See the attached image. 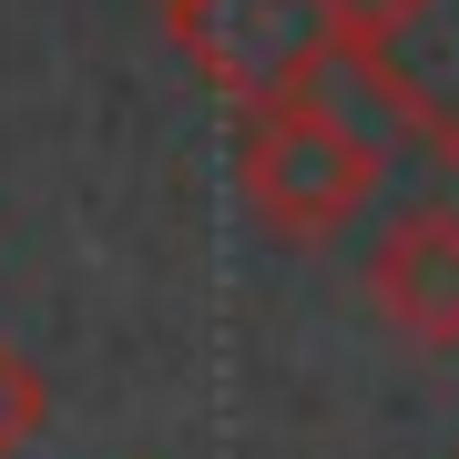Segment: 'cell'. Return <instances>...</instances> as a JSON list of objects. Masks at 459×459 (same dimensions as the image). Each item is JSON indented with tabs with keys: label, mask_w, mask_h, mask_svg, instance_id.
<instances>
[{
	"label": "cell",
	"mask_w": 459,
	"mask_h": 459,
	"mask_svg": "<svg viewBox=\"0 0 459 459\" xmlns=\"http://www.w3.org/2000/svg\"><path fill=\"white\" fill-rule=\"evenodd\" d=\"M164 31L246 113V102H286L327 82L358 41V0H164Z\"/></svg>",
	"instance_id": "1"
},
{
	"label": "cell",
	"mask_w": 459,
	"mask_h": 459,
	"mask_svg": "<svg viewBox=\"0 0 459 459\" xmlns=\"http://www.w3.org/2000/svg\"><path fill=\"white\" fill-rule=\"evenodd\" d=\"M235 184L276 235H327L377 195V143L347 113H327L316 92L286 102H246V133H235Z\"/></svg>",
	"instance_id": "2"
},
{
	"label": "cell",
	"mask_w": 459,
	"mask_h": 459,
	"mask_svg": "<svg viewBox=\"0 0 459 459\" xmlns=\"http://www.w3.org/2000/svg\"><path fill=\"white\" fill-rule=\"evenodd\" d=\"M347 62H358V82L398 113L409 143L459 164V0H368Z\"/></svg>",
	"instance_id": "3"
},
{
	"label": "cell",
	"mask_w": 459,
	"mask_h": 459,
	"mask_svg": "<svg viewBox=\"0 0 459 459\" xmlns=\"http://www.w3.org/2000/svg\"><path fill=\"white\" fill-rule=\"evenodd\" d=\"M368 307L388 316L409 347H459V214L449 204H419L377 235L368 255Z\"/></svg>",
	"instance_id": "4"
},
{
	"label": "cell",
	"mask_w": 459,
	"mask_h": 459,
	"mask_svg": "<svg viewBox=\"0 0 459 459\" xmlns=\"http://www.w3.org/2000/svg\"><path fill=\"white\" fill-rule=\"evenodd\" d=\"M31 429H41V377L21 368L11 347H0V459H11L21 439H31Z\"/></svg>",
	"instance_id": "5"
}]
</instances>
